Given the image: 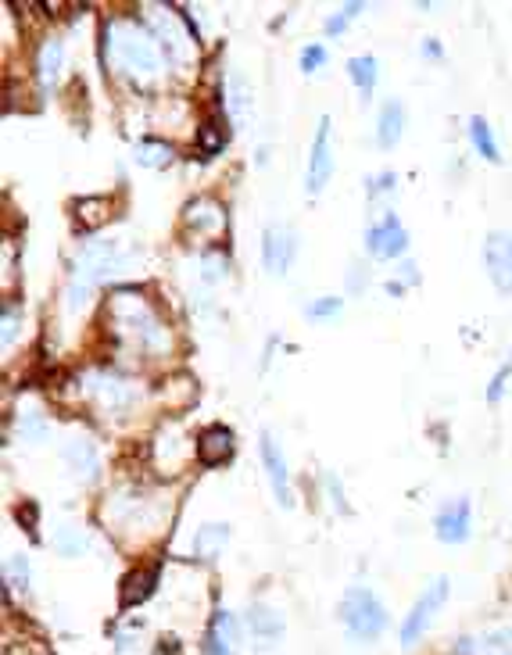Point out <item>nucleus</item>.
I'll return each instance as SVG.
<instances>
[{
  "label": "nucleus",
  "mask_w": 512,
  "mask_h": 655,
  "mask_svg": "<svg viewBox=\"0 0 512 655\" xmlns=\"http://www.w3.org/2000/svg\"><path fill=\"white\" fill-rule=\"evenodd\" d=\"M183 226L190 233H197V237L219 240L226 233V208L215 197H197V201L187 205V212H183Z\"/></svg>",
  "instance_id": "f8f14e48"
},
{
  "label": "nucleus",
  "mask_w": 512,
  "mask_h": 655,
  "mask_svg": "<svg viewBox=\"0 0 512 655\" xmlns=\"http://www.w3.org/2000/svg\"><path fill=\"white\" fill-rule=\"evenodd\" d=\"M333 165H337V158H333V122L323 115L316 129V140H312V151H308V172H305L308 194H323L333 176Z\"/></svg>",
  "instance_id": "1a4fd4ad"
},
{
  "label": "nucleus",
  "mask_w": 512,
  "mask_h": 655,
  "mask_svg": "<svg viewBox=\"0 0 512 655\" xmlns=\"http://www.w3.org/2000/svg\"><path fill=\"white\" fill-rule=\"evenodd\" d=\"M362 11H366V4H344V15L348 18H359Z\"/></svg>",
  "instance_id": "de8ad7c7"
},
{
  "label": "nucleus",
  "mask_w": 512,
  "mask_h": 655,
  "mask_svg": "<svg viewBox=\"0 0 512 655\" xmlns=\"http://www.w3.org/2000/svg\"><path fill=\"white\" fill-rule=\"evenodd\" d=\"M22 323H26V308L15 305V301H4V308H0V341H4V348L18 341Z\"/></svg>",
  "instance_id": "2f4dec72"
},
{
  "label": "nucleus",
  "mask_w": 512,
  "mask_h": 655,
  "mask_svg": "<svg viewBox=\"0 0 512 655\" xmlns=\"http://www.w3.org/2000/svg\"><path fill=\"white\" fill-rule=\"evenodd\" d=\"M470 140H473V147H477L480 158H487V162H502V154H498V144H495V133H491L487 119L473 115V119H470Z\"/></svg>",
  "instance_id": "c756f323"
},
{
  "label": "nucleus",
  "mask_w": 512,
  "mask_h": 655,
  "mask_svg": "<svg viewBox=\"0 0 512 655\" xmlns=\"http://www.w3.org/2000/svg\"><path fill=\"white\" fill-rule=\"evenodd\" d=\"M477 655H512V630L498 627L484 638H477Z\"/></svg>",
  "instance_id": "72a5a7b5"
},
{
  "label": "nucleus",
  "mask_w": 512,
  "mask_h": 655,
  "mask_svg": "<svg viewBox=\"0 0 512 655\" xmlns=\"http://www.w3.org/2000/svg\"><path fill=\"white\" fill-rule=\"evenodd\" d=\"M448 591H452V580L448 577H434L427 587H423V595L416 598V605H412L409 616L402 620V630H398L402 645H416V641L427 634V627L434 623L437 609L448 602Z\"/></svg>",
  "instance_id": "6e6552de"
},
{
  "label": "nucleus",
  "mask_w": 512,
  "mask_h": 655,
  "mask_svg": "<svg viewBox=\"0 0 512 655\" xmlns=\"http://www.w3.org/2000/svg\"><path fill=\"white\" fill-rule=\"evenodd\" d=\"M187 441H183L180 423H165L154 437V462L162 473H180V466L187 462Z\"/></svg>",
  "instance_id": "6ab92c4d"
},
{
  "label": "nucleus",
  "mask_w": 512,
  "mask_h": 655,
  "mask_svg": "<svg viewBox=\"0 0 512 655\" xmlns=\"http://www.w3.org/2000/svg\"><path fill=\"white\" fill-rule=\"evenodd\" d=\"M348 76L351 83L359 86L362 97H369L376 90V79H380V69H376V58L373 54H359V58L348 61Z\"/></svg>",
  "instance_id": "bb28decb"
},
{
  "label": "nucleus",
  "mask_w": 512,
  "mask_h": 655,
  "mask_svg": "<svg viewBox=\"0 0 512 655\" xmlns=\"http://www.w3.org/2000/svg\"><path fill=\"white\" fill-rule=\"evenodd\" d=\"M51 545H54V552L65 555V559H79V555L90 548V537H86L83 527H76V523H58Z\"/></svg>",
  "instance_id": "393cba45"
},
{
  "label": "nucleus",
  "mask_w": 512,
  "mask_h": 655,
  "mask_svg": "<svg viewBox=\"0 0 512 655\" xmlns=\"http://www.w3.org/2000/svg\"><path fill=\"white\" fill-rule=\"evenodd\" d=\"M405 133V108L398 101H387L380 111V122H376V144L380 147H394Z\"/></svg>",
  "instance_id": "b1692460"
},
{
  "label": "nucleus",
  "mask_w": 512,
  "mask_h": 655,
  "mask_svg": "<svg viewBox=\"0 0 512 655\" xmlns=\"http://www.w3.org/2000/svg\"><path fill=\"white\" fill-rule=\"evenodd\" d=\"M348 22H351V18L344 15V11H337V15H330V18H326V36H341L344 29H348Z\"/></svg>",
  "instance_id": "37998d69"
},
{
  "label": "nucleus",
  "mask_w": 512,
  "mask_h": 655,
  "mask_svg": "<svg viewBox=\"0 0 512 655\" xmlns=\"http://www.w3.org/2000/svg\"><path fill=\"white\" fill-rule=\"evenodd\" d=\"M226 273H230V258H222L219 251L205 255V280H222Z\"/></svg>",
  "instance_id": "a19ab883"
},
{
  "label": "nucleus",
  "mask_w": 512,
  "mask_h": 655,
  "mask_svg": "<svg viewBox=\"0 0 512 655\" xmlns=\"http://www.w3.org/2000/svg\"><path fill=\"white\" fill-rule=\"evenodd\" d=\"M104 519H108V527L122 530H154L162 523V505L144 498L140 491H115L108 494V502H104Z\"/></svg>",
  "instance_id": "423d86ee"
},
{
  "label": "nucleus",
  "mask_w": 512,
  "mask_h": 655,
  "mask_svg": "<svg viewBox=\"0 0 512 655\" xmlns=\"http://www.w3.org/2000/svg\"><path fill=\"white\" fill-rule=\"evenodd\" d=\"M222 108H226L233 126H244L251 108H255V86L248 83V76L240 69H233L226 76V83H222Z\"/></svg>",
  "instance_id": "dca6fc26"
},
{
  "label": "nucleus",
  "mask_w": 512,
  "mask_h": 655,
  "mask_svg": "<svg viewBox=\"0 0 512 655\" xmlns=\"http://www.w3.org/2000/svg\"><path fill=\"white\" fill-rule=\"evenodd\" d=\"M115 265H119L115 240H90V244L79 247L76 262H72L69 287H65V312L69 315L83 312L90 305V298H94V290L115 273Z\"/></svg>",
  "instance_id": "7ed1b4c3"
},
{
  "label": "nucleus",
  "mask_w": 512,
  "mask_h": 655,
  "mask_svg": "<svg viewBox=\"0 0 512 655\" xmlns=\"http://www.w3.org/2000/svg\"><path fill=\"white\" fill-rule=\"evenodd\" d=\"M344 312V298H337V294H326V298H316L312 305L305 308L308 319H333V315Z\"/></svg>",
  "instance_id": "c9c22d12"
},
{
  "label": "nucleus",
  "mask_w": 512,
  "mask_h": 655,
  "mask_svg": "<svg viewBox=\"0 0 512 655\" xmlns=\"http://www.w3.org/2000/svg\"><path fill=\"white\" fill-rule=\"evenodd\" d=\"M108 326L115 341L144 358H165L172 351V333L162 312L140 290H115L108 298Z\"/></svg>",
  "instance_id": "f03ea898"
},
{
  "label": "nucleus",
  "mask_w": 512,
  "mask_h": 655,
  "mask_svg": "<svg viewBox=\"0 0 512 655\" xmlns=\"http://www.w3.org/2000/svg\"><path fill=\"white\" fill-rule=\"evenodd\" d=\"M394 187H398V176H394V172H384V176H373V179H366V194H369V197L391 194Z\"/></svg>",
  "instance_id": "ea45409f"
},
{
  "label": "nucleus",
  "mask_w": 512,
  "mask_h": 655,
  "mask_svg": "<svg viewBox=\"0 0 512 655\" xmlns=\"http://www.w3.org/2000/svg\"><path fill=\"white\" fill-rule=\"evenodd\" d=\"M183 11L162 8V4H147V29L154 33V40L162 43V51H169L172 61H190L194 58L197 36L190 29H183Z\"/></svg>",
  "instance_id": "0eeeda50"
},
{
  "label": "nucleus",
  "mask_w": 512,
  "mask_h": 655,
  "mask_svg": "<svg viewBox=\"0 0 512 655\" xmlns=\"http://www.w3.org/2000/svg\"><path fill=\"white\" fill-rule=\"evenodd\" d=\"M423 58H441V43L437 40H423Z\"/></svg>",
  "instance_id": "49530a36"
},
{
  "label": "nucleus",
  "mask_w": 512,
  "mask_h": 655,
  "mask_svg": "<svg viewBox=\"0 0 512 655\" xmlns=\"http://www.w3.org/2000/svg\"><path fill=\"white\" fill-rule=\"evenodd\" d=\"M133 158H137V165H144V169H165V165H172V147L165 144V140H140Z\"/></svg>",
  "instance_id": "c85d7f7f"
},
{
  "label": "nucleus",
  "mask_w": 512,
  "mask_h": 655,
  "mask_svg": "<svg viewBox=\"0 0 512 655\" xmlns=\"http://www.w3.org/2000/svg\"><path fill=\"white\" fill-rule=\"evenodd\" d=\"M76 219L86 230H97L111 219V201L108 197H83V201H76Z\"/></svg>",
  "instance_id": "cd10ccee"
},
{
  "label": "nucleus",
  "mask_w": 512,
  "mask_h": 655,
  "mask_svg": "<svg viewBox=\"0 0 512 655\" xmlns=\"http://www.w3.org/2000/svg\"><path fill=\"white\" fill-rule=\"evenodd\" d=\"M154 591V570H137V573H129L126 577V584H122V605H140L147 595Z\"/></svg>",
  "instance_id": "7c9ffc66"
},
{
  "label": "nucleus",
  "mask_w": 512,
  "mask_h": 655,
  "mask_svg": "<svg viewBox=\"0 0 512 655\" xmlns=\"http://www.w3.org/2000/svg\"><path fill=\"white\" fill-rule=\"evenodd\" d=\"M104 61L115 76L137 86H154L165 76V51L137 18L115 15L104 22Z\"/></svg>",
  "instance_id": "f257e3e1"
},
{
  "label": "nucleus",
  "mask_w": 512,
  "mask_h": 655,
  "mask_svg": "<svg viewBox=\"0 0 512 655\" xmlns=\"http://www.w3.org/2000/svg\"><path fill=\"white\" fill-rule=\"evenodd\" d=\"M11 276H15V255H11V244H4V287H11Z\"/></svg>",
  "instance_id": "a18cd8bd"
},
{
  "label": "nucleus",
  "mask_w": 512,
  "mask_h": 655,
  "mask_svg": "<svg viewBox=\"0 0 512 655\" xmlns=\"http://www.w3.org/2000/svg\"><path fill=\"white\" fill-rule=\"evenodd\" d=\"M240 648V620L230 609H219L208 627V655H237Z\"/></svg>",
  "instance_id": "aec40b11"
},
{
  "label": "nucleus",
  "mask_w": 512,
  "mask_h": 655,
  "mask_svg": "<svg viewBox=\"0 0 512 655\" xmlns=\"http://www.w3.org/2000/svg\"><path fill=\"white\" fill-rule=\"evenodd\" d=\"M15 430H18V437L29 444H43L51 437V423H47V416H43L40 405H33V401L15 412Z\"/></svg>",
  "instance_id": "4be33fe9"
},
{
  "label": "nucleus",
  "mask_w": 512,
  "mask_h": 655,
  "mask_svg": "<svg viewBox=\"0 0 512 655\" xmlns=\"http://www.w3.org/2000/svg\"><path fill=\"white\" fill-rule=\"evenodd\" d=\"M366 247L373 258H398L409 251V233H405V226L398 222V215L387 212L380 222H373L366 230Z\"/></svg>",
  "instance_id": "9d476101"
},
{
  "label": "nucleus",
  "mask_w": 512,
  "mask_h": 655,
  "mask_svg": "<svg viewBox=\"0 0 512 655\" xmlns=\"http://www.w3.org/2000/svg\"><path fill=\"white\" fill-rule=\"evenodd\" d=\"M226 545H230V527H226V523H205L194 537V555L212 562L226 552Z\"/></svg>",
  "instance_id": "5701e85b"
},
{
  "label": "nucleus",
  "mask_w": 512,
  "mask_h": 655,
  "mask_svg": "<svg viewBox=\"0 0 512 655\" xmlns=\"http://www.w3.org/2000/svg\"><path fill=\"white\" fill-rule=\"evenodd\" d=\"M326 491H330V502H333V509H341V512L348 509V505H344V487L337 484V477H333V473H330V477H326Z\"/></svg>",
  "instance_id": "79ce46f5"
},
{
  "label": "nucleus",
  "mask_w": 512,
  "mask_h": 655,
  "mask_svg": "<svg viewBox=\"0 0 512 655\" xmlns=\"http://www.w3.org/2000/svg\"><path fill=\"white\" fill-rule=\"evenodd\" d=\"M140 638H144V623H140V620L122 623L119 634H115V641H119V652H133V648L140 645Z\"/></svg>",
  "instance_id": "4c0bfd02"
},
{
  "label": "nucleus",
  "mask_w": 512,
  "mask_h": 655,
  "mask_svg": "<svg viewBox=\"0 0 512 655\" xmlns=\"http://www.w3.org/2000/svg\"><path fill=\"white\" fill-rule=\"evenodd\" d=\"M294 255H298V240L291 226H269L262 237V265L269 276H287Z\"/></svg>",
  "instance_id": "9b49d317"
},
{
  "label": "nucleus",
  "mask_w": 512,
  "mask_h": 655,
  "mask_svg": "<svg viewBox=\"0 0 512 655\" xmlns=\"http://www.w3.org/2000/svg\"><path fill=\"white\" fill-rule=\"evenodd\" d=\"M197 147H201V154H208V158H212V154H219L222 147H226V133H222L215 122H205V126H201V133H197Z\"/></svg>",
  "instance_id": "f704fd0d"
},
{
  "label": "nucleus",
  "mask_w": 512,
  "mask_h": 655,
  "mask_svg": "<svg viewBox=\"0 0 512 655\" xmlns=\"http://www.w3.org/2000/svg\"><path fill=\"white\" fill-rule=\"evenodd\" d=\"M233 451V430H226V426H208V430H201V437H197V459L205 462V466H219V462L230 459Z\"/></svg>",
  "instance_id": "412c9836"
},
{
  "label": "nucleus",
  "mask_w": 512,
  "mask_h": 655,
  "mask_svg": "<svg viewBox=\"0 0 512 655\" xmlns=\"http://www.w3.org/2000/svg\"><path fill=\"white\" fill-rule=\"evenodd\" d=\"M484 265L491 283L502 294H512V233L495 230L484 240Z\"/></svg>",
  "instance_id": "ddd939ff"
},
{
  "label": "nucleus",
  "mask_w": 512,
  "mask_h": 655,
  "mask_svg": "<svg viewBox=\"0 0 512 655\" xmlns=\"http://www.w3.org/2000/svg\"><path fill=\"white\" fill-rule=\"evenodd\" d=\"M262 462H265V477H269V484H273L276 502H280L283 509H291L294 505L291 469H287V455H283V448L276 444L273 434H262Z\"/></svg>",
  "instance_id": "4468645a"
},
{
  "label": "nucleus",
  "mask_w": 512,
  "mask_h": 655,
  "mask_svg": "<svg viewBox=\"0 0 512 655\" xmlns=\"http://www.w3.org/2000/svg\"><path fill=\"white\" fill-rule=\"evenodd\" d=\"M398 273H402V287H405V283H409V287H412V283H419V265L409 262V258L398 265Z\"/></svg>",
  "instance_id": "c03bdc74"
},
{
  "label": "nucleus",
  "mask_w": 512,
  "mask_h": 655,
  "mask_svg": "<svg viewBox=\"0 0 512 655\" xmlns=\"http://www.w3.org/2000/svg\"><path fill=\"white\" fill-rule=\"evenodd\" d=\"M323 65H326V47H323V43H312V47L301 51V72L312 76V72H319Z\"/></svg>",
  "instance_id": "58836bf2"
},
{
  "label": "nucleus",
  "mask_w": 512,
  "mask_h": 655,
  "mask_svg": "<svg viewBox=\"0 0 512 655\" xmlns=\"http://www.w3.org/2000/svg\"><path fill=\"white\" fill-rule=\"evenodd\" d=\"M244 627H248V634L255 638L258 648H273L276 641L283 638V616L276 613L273 605L265 602H251L248 613H244Z\"/></svg>",
  "instance_id": "f3484780"
},
{
  "label": "nucleus",
  "mask_w": 512,
  "mask_h": 655,
  "mask_svg": "<svg viewBox=\"0 0 512 655\" xmlns=\"http://www.w3.org/2000/svg\"><path fill=\"white\" fill-rule=\"evenodd\" d=\"M470 502L466 498H455V502H448L441 512H437L434 519V534L441 537L444 545H462L466 537H470Z\"/></svg>",
  "instance_id": "a211bd4d"
},
{
  "label": "nucleus",
  "mask_w": 512,
  "mask_h": 655,
  "mask_svg": "<svg viewBox=\"0 0 512 655\" xmlns=\"http://www.w3.org/2000/svg\"><path fill=\"white\" fill-rule=\"evenodd\" d=\"M61 65H65V47L61 40H47L36 54V76H40L43 86H54L61 76Z\"/></svg>",
  "instance_id": "a878e982"
},
{
  "label": "nucleus",
  "mask_w": 512,
  "mask_h": 655,
  "mask_svg": "<svg viewBox=\"0 0 512 655\" xmlns=\"http://www.w3.org/2000/svg\"><path fill=\"white\" fill-rule=\"evenodd\" d=\"M4 584H8V591L29 595V559L26 555H8V559H4Z\"/></svg>",
  "instance_id": "473e14b6"
},
{
  "label": "nucleus",
  "mask_w": 512,
  "mask_h": 655,
  "mask_svg": "<svg viewBox=\"0 0 512 655\" xmlns=\"http://www.w3.org/2000/svg\"><path fill=\"white\" fill-rule=\"evenodd\" d=\"M387 605L376 598V591L355 584L341 598V623L351 641H376L387 630Z\"/></svg>",
  "instance_id": "39448f33"
},
{
  "label": "nucleus",
  "mask_w": 512,
  "mask_h": 655,
  "mask_svg": "<svg viewBox=\"0 0 512 655\" xmlns=\"http://www.w3.org/2000/svg\"><path fill=\"white\" fill-rule=\"evenodd\" d=\"M61 462L83 484H90L101 473V451H97V444L90 437H79V434L69 437V441L61 444Z\"/></svg>",
  "instance_id": "2eb2a0df"
},
{
  "label": "nucleus",
  "mask_w": 512,
  "mask_h": 655,
  "mask_svg": "<svg viewBox=\"0 0 512 655\" xmlns=\"http://www.w3.org/2000/svg\"><path fill=\"white\" fill-rule=\"evenodd\" d=\"M79 391L86 401H94L104 416H126L140 405V383L115 369H90L79 376Z\"/></svg>",
  "instance_id": "20e7f679"
},
{
  "label": "nucleus",
  "mask_w": 512,
  "mask_h": 655,
  "mask_svg": "<svg viewBox=\"0 0 512 655\" xmlns=\"http://www.w3.org/2000/svg\"><path fill=\"white\" fill-rule=\"evenodd\" d=\"M509 380H512V358L505 362L502 369H498L495 376H491V383H487V391H484L487 405H498V401H502V394H505V387H509Z\"/></svg>",
  "instance_id": "e433bc0d"
}]
</instances>
